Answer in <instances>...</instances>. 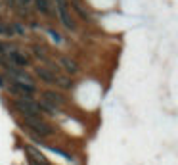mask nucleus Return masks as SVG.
I'll use <instances>...</instances> for the list:
<instances>
[{
	"label": "nucleus",
	"instance_id": "f257e3e1",
	"mask_svg": "<svg viewBox=\"0 0 178 165\" xmlns=\"http://www.w3.org/2000/svg\"><path fill=\"white\" fill-rule=\"evenodd\" d=\"M4 56L10 60V63L16 65V67H25V65H29V58H27V54H23L21 50L17 48H12V46H4Z\"/></svg>",
	"mask_w": 178,
	"mask_h": 165
},
{
	"label": "nucleus",
	"instance_id": "f03ea898",
	"mask_svg": "<svg viewBox=\"0 0 178 165\" xmlns=\"http://www.w3.org/2000/svg\"><path fill=\"white\" fill-rule=\"evenodd\" d=\"M23 125H25V127H29L31 131H35V133H38L40 136H50V135L54 133L52 127H50V125H46L40 117H31V119H25V123H23Z\"/></svg>",
	"mask_w": 178,
	"mask_h": 165
},
{
	"label": "nucleus",
	"instance_id": "7ed1b4c3",
	"mask_svg": "<svg viewBox=\"0 0 178 165\" xmlns=\"http://www.w3.org/2000/svg\"><path fill=\"white\" fill-rule=\"evenodd\" d=\"M42 100L48 102L52 106H63L65 104V96L58 90H44L42 92Z\"/></svg>",
	"mask_w": 178,
	"mask_h": 165
},
{
	"label": "nucleus",
	"instance_id": "20e7f679",
	"mask_svg": "<svg viewBox=\"0 0 178 165\" xmlns=\"http://www.w3.org/2000/svg\"><path fill=\"white\" fill-rule=\"evenodd\" d=\"M35 73H37L38 79L46 81V83H50V85H56V73L50 71L48 67H44V65H37V67H35Z\"/></svg>",
	"mask_w": 178,
	"mask_h": 165
},
{
	"label": "nucleus",
	"instance_id": "39448f33",
	"mask_svg": "<svg viewBox=\"0 0 178 165\" xmlns=\"http://www.w3.org/2000/svg\"><path fill=\"white\" fill-rule=\"evenodd\" d=\"M60 67H63L69 75L79 73V63H77L75 60H71V58H67V56H61L60 58Z\"/></svg>",
	"mask_w": 178,
	"mask_h": 165
},
{
	"label": "nucleus",
	"instance_id": "423d86ee",
	"mask_svg": "<svg viewBox=\"0 0 178 165\" xmlns=\"http://www.w3.org/2000/svg\"><path fill=\"white\" fill-rule=\"evenodd\" d=\"M25 152H27V158L38 161L40 165H50V163H48V159L44 158V154H42V152H38L37 148H33V146H25Z\"/></svg>",
	"mask_w": 178,
	"mask_h": 165
},
{
	"label": "nucleus",
	"instance_id": "0eeeda50",
	"mask_svg": "<svg viewBox=\"0 0 178 165\" xmlns=\"http://www.w3.org/2000/svg\"><path fill=\"white\" fill-rule=\"evenodd\" d=\"M71 8L77 12V16H79L81 19H84V21H90V19H92V16H90V14H88L86 10L82 8V4L79 2V0H71Z\"/></svg>",
	"mask_w": 178,
	"mask_h": 165
},
{
	"label": "nucleus",
	"instance_id": "6e6552de",
	"mask_svg": "<svg viewBox=\"0 0 178 165\" xmlns=\"http://www.w3.org/2000/svg\"><path fill=\"white\" fill-rule=\"evenodd\" d=\"M33 2H35V6H37V10H38L40 14H46V16H56L48 0H33Z\"/></svg>",
	"mask_w": 178,
	"mask_h": 165
},
{
	"label": "nucleus",
	"instance_id": "1a4fd4ad",
	"mask_svg": "<svg viewBox=\"0 0 178 165\" xmlns=\"http://www.w3.org/2000/svg\"><path fill=\"white\" fill-rule=\"evenodd\" d=\"M37 109H38V113L44 112V113H48V115H58V108L48 104V102H44V100L42 102H37Z\"/></svg>",
	"mask_w": 178,
	"mask_h": 165
},
{
	"label": "nucleus",
	"instance_id": "9d476101",
	"mask_svg": "<svg viewBox=\"0 0 178 165\" xmlns=\"http://www.w3.org/2000/svg\"><path fill=\"white\" fill-rule=\"evenodd\" d=\"M50 152H54V154H58V156H61L63 159H67V161H75V156L73 154H69V152H65V150H61V148H50V146H46Z\"/></svg>",
	"mask_w": 178,
	"mask_h": 165
},
{
	"label": "nucleus",
	"instance_id": "9b49d317",
	"mask_svg": "<svg viewBox=\"0 0 178 165\" xmlns=\"http://www.w3.org/2000/svg\"><path fill=\"white\" fill-rule=\"evenodd\" d=\"M56 85L61 86V89H69V86H71V79L67 75H56Z\"/></svg>",
	"mask_w": 178,
	"mask_h": 165
},
{
	"label": "nucleus",
	"instance_id": "f8f14e48",
	"mask_svg": "<svg viewBox=\"0 0 178 165\" xmlns=\"http://www.w3.org/2000/svg\"><path fill=\"white\" fill-rule=\"evenodd\" d=\"M48 35L56 40V42H61V35H60V33L58 31H56V29H52V27H48Z\"/></svg>",
	"mask_w": 178,
	"mask_h": 165
},
{
	"label": "nucleus",
	"instance_id": "ddd939ff",
	"mask_svg": "<svg viewBox=\"0 0 178 165\" xmlns=\"http://www.w3.org/2000/svg\"><path fill=\"white\" fill-rule=\"evenodd\" d=\"M0 35H14V29H10L8 25H4V23H0Z\"/></svg>",
	"mask_w": 178,
	"mask_h": 165
},
{
	"label": "nucleus",
	"instance_id": "4468645a",
	"mask_svg": "<svg viewBox=\"0 0 178 165\" xmlns=\"http://www.w3.org/2000/svg\"><path fill=\"white\" fill-rule=\"evenodd\" d=\"M14 33H17V35H25V29H23V25H19V23H14Z\"/></svg>",
	"mask_w": 178,
	"mask_h": 165
},
{
	"label": "nucleus",
	"instance_id": "2eb2a0df",
	"mask_svg": "<svg viewBox=\"0 0 178 165\" xmlns=\"http://www.w3.org/2000/svg\"><path fill=\"white\" fill-rule=\"evenodd\" d=\"M4 52V44H2V42H0V54H2Z\"/></svg>",
	"mask_w": 178,
	"mask_h": 165
},
{
	"label": "nucleus",
	"instance_id": "dca6fc26",
	"mask_svg": "<svg viewBox=\"0 0 178 165\" xmlns=\"http://www.w3.org/2000/svg\"><path fill=\"white\" fill-rule=\"evenodd\" d=\"M0 86H4V79H2V77H0Z\"/></svg>",
	"mask_w": 178,
	"mask_h": 165
},
{
	"label": "nucleus",
	"instance_id": "f3484780",
	"mask_svg": "<svg viewBox=\"0 0 178 165\" xmlns=\"http://www.w3.org/2000/svg\"><path fill=\"white\" fill-rule=\"evenodd\" d=\"M79 2H81V0H79Z\"/></svg>",
	"mask_w": 178,
	"mask_h": 165
}]
</instances>
